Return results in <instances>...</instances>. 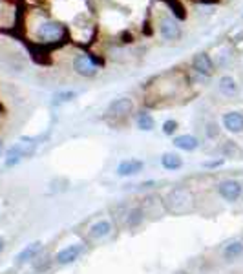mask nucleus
Wrapping results in <instances>:
<instances>
[{
  "label": "nucleus",
  "instance_id": "nucleus-1",
  "mask_svg": "<svg viewBox=\"0 0 243 274\" xmlns=\"http://www.w3.org/2000/svg\"><path fill=\"white\" fill-rule=\"evenodd\" d=\"M64 35H66L64 26L55 22V20H46V22H42L37 29V37L38 40H42V42H57Z\"/></svg>",
  "mask_w": 243,
  "mask_h": 274
},
{
  "label": "nucleus",
  "instance_id": "nucleus-2",
  "mask_svg": "<svg viewBox=\"0 0 243 274\" xmlns=\"http://www.w3.org/2000/svg\"><path fill=\"white\" fill-rule=\"evenodd\" d=\"M73 70H75L79 75L82 77H93L99 72V66L93 63V59L88 55V53H79L75 59H73Z\"/></svg>",
  "mask_w": 243,
  "mask_h": 274
},
{
  "label": "nucleus",
  "instance_id": "nucleus-3",
  "mask_svg": "<svg viewBox=\"0 0 243 274\" xmlns=\"http://www.w3.org/2000/svg\"><path fill=\"white\" fill-rule=\"evenodd\" d=\"M218 194L223 197L225 201L234 203L238 201L243 194V187L239 181H234V179H225L218 185Z\"/></svg>",
  "mask_w": 243,
  "mask_h": 274
},
{
  "label": "nucleus",
  "instance_id": "nucleus-4",
  "mask_svg": "<svg viewBox=\"0 0 243 274\" xmlns=\"http://www.w3.org/2000/svg\"><path fill=\"white\" fill-rule=\"evenodd\" d=\"M159 31H161V37L165 40H177L181 37V26L177 24L176 19L172 17H163L161 22H159Z\"/></svg>",
  "mask_w": 243,
  "mask_h": 274
},
{
  "label": "nucleus",
  "instance_id": "nucleus-5",
  "mask_svg": "<svg viewBox=\"0 0 243 274\" xmlns=\"http://www.w3.org/2000/svg\"><path fill=\"white\" fill-rule=\"evenodd\" d=\"M192 70L198 72L200 75H203V77H210L214 73V63H212L209 53H198V55H194V59H192Z\"/></svg>",
  "mask_w": 243,
  "mask_h": 274
},
{
  "label": "nucleus",
  "instance_id": "nucleus-6",
  "mask_svg": "<svg viewBox=\"0 0 243 274\" xmlns=\"http://www.w3.org/2000/svg\"><path fill=\"white\" fill-rule=\"evenodd\" d=\"M134 110V102L128 97H121V99H115L112 104L108 106V114L112 117H128Z\"/></svg>",
  "mask_w": 243,
  "mask_h": 274
},
{
  "label": "nucleus",
  "instance_id": "nucleus-7",
  "mask_svg": "<svg viewBox=\"0 0 243 274\" xmlns=\"http://www.w3.org/2000/svg\"><path fill=\"white\" fill-rule=\"evenodd\" d=\"M82 254V245H68L66 249H62L57 252L55 260H57L59 265H70L73 263L75 260H79V256Z\"/></svg>",
  "mask_w": 243,
  "mask_h": 274
},
{
  "label": "nucleus",
  "instance_id": "nucleus-8",
  "mask_svg": "<svg viewBox=\"0 0 243 274\" xmlns=\"http://www.w3.org/2000/svg\"><path fill=\"white\" fill-rule=\"evenodd\" d=\"M223 128L230 134H241L243 132V114L241 112H229L223 116Z\"/></svg>",
  "mask_w": 243,
  "mask_h": 274
},
{
  "label": "nucleus",
  "instance_id": "nucleus-9",
  "mask_svg": "<svg viewBox=\"0 0 243 274\" xmlns=\"http://www.w3.org/2000/svg\"><path fill=\"white\" fill-rule=\"evenodd\" d=\"M144 163L143 161H139V159H124L121 161L119 167H117V176L121 178H126V176H135L143 170Z\"/></svg>",
  "mask_w": 243,
  "mask_h": 274
},
{
  "label": "nucleus",
  "instance_id": "nucleus-10",
  "mask_svg": "<svg viewBox=\"0 0 243 274\" xmlns=\"http://www.w3.org/2000/svg\"><path fill=\"white\" fill-rule=\"evenodd\" d=\"M40 249H42V243L40 241H33V243H29V245H26L24 249L20 250L19 254H17V263H26V261H31L35 258V256L40 252Z\"/></svg>",
  "mask_w": 243,
  "mask_h": 274
},
{
  "label": "nucleus",
  "instance_id": "nucleus-11",
  "mask_svg": "<svg viewBox=\"0 0 243 274\" xmlns=\"http://www.w3.org/2000/svg\"><path fill=\"white\" fill-rule=\"evenodd\" d=\"M110 232H112V223H110L108 220H99V222H95L90 227V232H88V234H90L91 240H103Z\"/></svg>",
  "mask_w": 243,
  "mask_h": 274
},
{
  "label": "nucleus",
  "instance_id": "nucleus-12",
  "mask_svg": "<svg viewBox=\"0 0 243 274\" xmlns=\"http://www.w3.org/2000/svg\"><path fill=\"white\" fill-rule=\"evenodd\" d=\"M174 146L179 150H185V152H192L200 146V139L194 137L190 134H185V135H177L176 139H174Z\"/></svg>",
  "mask_w": 243,
  "mask_h": 274
},
{
  "label": "nucleus",
  "instance_id": "nucleus-13",
  "mask_svg": "<svg viewBox=\"0 0 243 274\" xmlns=\"http://www.w3.org/2000/svg\"><path fill=\"white\" fill-rule=\"evenodd\" d=\"M161 165L165 170H179L183 167V159L179 157L177 154H174V152H167V154H163L161 157Z\"/></svg>",
  "mask_w": 243,
  "mask_h": 274
},
{
  "label": "nucleus",
  "instance_id": "nucleus-14",
  "mask_svg": "<svg viewBox=\"0 0 243 274\" xmlns=\"http://www.w3.org/2000/svg\"><path fill=\"white\" fill-rule=\"evenodd\" d=\"M219 91L223 93V95L227 97H232L238 93V84H236V81H234V77H230V75H225V77L219 79Z\"/></svg>",
  "mask_w": 243,
  "mask_h": 274
},
{
  "label": "nucleus",
  "instance_id": "nucleus-15",
  "mask_svg": "<svg viewBox=\"0 0 243 274\" xmlns=\"http://www.w3.org/2000/svg\"><path fill=\"white\" fill-rule=\"evenodd\" d=\"M137 126L139 130L143 132H152L154 126H156V121H154V117L148 114V112H141L137 116Z\"/></svg>",
  "mask_w": 243,
  "mask_h": 274
},
{
  "label": "nucleus",
  "instance_id": "nucleus-16",
  "mask_svg": "<svg viewBox=\"0 0 243 274\" xmlns=\"http://www.w3.org/2000/svg\"><path fill=\"white\" fill-rule=\"evenodd\" d=\"M239 254H243V243L241 241H234L230 245L225 247L223 250V256L227 260H234V258H238Z\"/></svg>",
  "mask_w": 243,
  "mask_h": 274
},
{
  "label": "nucleus",
  "instance_id": "nucleus-17",
  "mask_svg": "<svg viewBox=\"0 0 243 274\" xmlns=\"http://www.w3.org/2000/svg\"><path fill=\"white\" fill-rule=\"evenodd\" d=\"M141 222H143V210H141V208H134V210H130V214L126 216V225H128V227H137Z\"/></svg>",
  "mask_w": 243,
  "mask_h": 274
},
{
  "label": "nucleus",
  "instance_id": "nucleus-18",
  "mask_svg": "<svg viewBox=\"0 0 243 274\" xmlns=\"http://www.w3.org/2000/svg\"><path fill=\"white\" fill-rule=\"evenodd\" d=\"M77 97V93L75 91H61V93H57L55 95V99H53V106H59V104H64V102H70V101H73Z\"/></svg>",
  "mask_w": 243,
  "mask_h": 274
},
{
  "label": "nucleus",
  "instance_id": "nucleus-19",
  "mask_svg": "<svg viewBox=\"0 0 243 274\" xmlns=\"http://www.w3.org/2000/svg\"><path fill=\"white\" fill-rule=\"evenodd\" d=\"M221 152H223L225 155H229V157H232V155L239 154V148L236 146V143H234V141H227V143L223 144V148H221Z\"/></svg>",
  "mask_w": 243,
  "mask_h": 274
},
{
  "label": "nucleus",
  "instance_id": "nucleus-20",
  "mask_svg": "<svg viewBox=\"0 0 243 274\" xmlns=\"http://www.w3.org/2000/svg\"><path fill=\"white\" fill-rule=\"evenodd\" d=\"M177 128H179V125H177V121H174V119L165 121V125H163V134H165V135L176 134Z\"/></svg>",
  "mask_w": 243,
  "mask_h": 274
},
{
  "label": "nucleus",
  "instance_id": "nucleus-21",
  "mask_svg": "<svg viewBox=\"0 0 243 274\" xmlns=\"http://www.w3.org/2000/svg\"><path fill=\"white\" fill-rule=\"evenodd\" d=\"M219 135V125L218 123H209L207 125V137L209 139H216Z\"/></svg>",
  "mask_w": 243,
  "mask_h": 274
},
{
  "label": "nucleus",
  "instance_id": "nucleus-22",
  "mask_svg": "<svg viewBox=\"0 0 243 274\" xmlns=\"http://www.w3.org/2000/svg\"><path fill=\"white\" fill-rule=\"evenodd\" d=\"M223 163H225L223 159H218V161H207L205 167L207 169H218V167H221Z\"/></svg>",
  "mask_w": 243,
  "mask_h": 274
},
{
  "label": "nucleus",
  "instance_id": "nucleus-23",
  "mask_svg": "<svg viewBox=\"0 0 243 274\" xmlns=\"http://www.w3.org/2000/svg\"><path fill=\"white\" fill-rule=\"evenodd\" d=\"M4 247H6V241H4V238H2V236H0V252H2V250H4Z\"/></svg>",
  "mask_w": 243,
  "mask_h": 274
},
{
  "label": "nucleus",
  "instance_id": "nucleus-24",
  "mask_svg": "<svg viewBox=\"0 0 243 274\" xmlns=\"http://www.w3.org/2000/svg\"><path fill=\"white\" fill-rule=\"evenodd\" d=\"M2 150H4V143H2V139H0V154H2Z\"/></svg>",
  "mask_w": 243,
  "mask_h": 274
}]
</instances>
